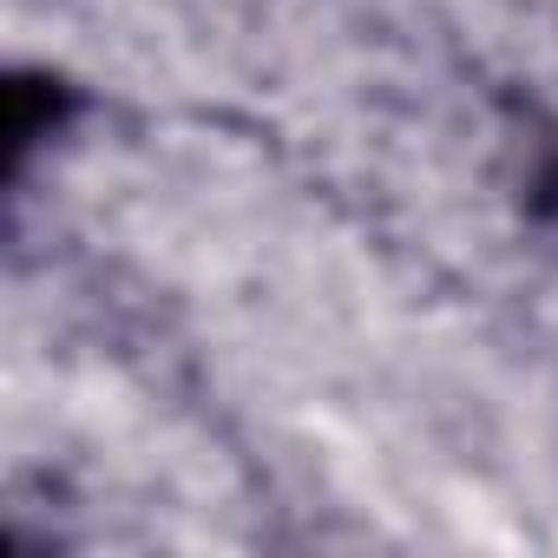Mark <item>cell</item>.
I'll use <instances>...</instances> for the list:
<instances>
[{"instance_id":"6da1fadb","label":"cell","mask_w":558,"mask_h":558,"mask_svg":"<svg viewBox=\"0 0 558 558\" xmlns=\"http://www.w3.org/2000/svg\"><path fill=\"white\" fill-rule=\"evenodd\" d=\"M73 119H80V93L66 80H53V73H14V86H8V171L21 178L27 158L47 138H60Z\"/></svg>"}]
</instances>
